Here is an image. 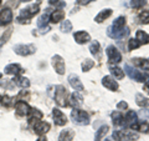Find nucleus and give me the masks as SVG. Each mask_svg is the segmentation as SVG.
Instances as JSON below:
<instances>
[{"label":"nucleus","instance_id":"14","mask_svg":"<svg viewBox=\"0 0 149 141\" xmlns=\"http://www.w3.org/2000/svg\"><path fill=\"white\" fill-rule=\"evenodd\" d=\"M102 84H103L104 87H107L111 91H117L118 90V84L112 76H104L103 79H102Z\"/></svg>","mask_w":149,"mask_h":141},{"label":"nucleus","instance_id":"8","mask_svg":"<svg viewBox=\"0 0 149 141\" xmlns=\"http://www.w3.org/2000/svg\"><path fill=\"white\" fill-rule=\"evenodd\" d=\"M14 51L17 54V55H21V56H27V55H31L35 53V46L34 45H24V44H19L14 48Z\"/></svg>","mask_w":149,"mask_h":141},{"label":"nucleus","instance_id":"13","mask_svg":"<svg viewBox=\"0 0 149 141\" xmlns=\"http://www.w3.org/2000/svg\"><path fill=\"white\" fill-rule=\"evenodd\" d=\"M50 130V124L45 121H37L34 124V131L37 135H45Z\"/></svg>","mask_w":149,"mask_h":141},{"label":"nucleus","instance_id":"17","mask_svg":"<svg viewBox=\"0 0 149 141\" xmlns=\"http://www.w3.org/2000/svg\"><path fill=\"white\" fill-rule=\"evenodd\" d=\"M73 39L77 44H85L87 41L91 40V36L87 31H77V32H74Z\"/></svg>","mask_w":149,"mask_h":141},{"label":"nucleus","instance_id":"37","mask_svg":"<svg viewBox=\"0 0 149 141\" xmlns=\"http://www.w3.org/2000/svg\"><path fill=\"white\" fill-rule=\"evenodd\" d=\"M61 30L63 32H70L72 30V24H71V21H68V20H65L62 21V24H61Z\"/></svg>","mask_w":149,"mask_h":141},{"label":"nucleus","instance_id":"4","mask_svg":"<svg viewBox=\"0 0 149 141\" xmlns=\"http://www.w3.org/2000/svg\"><path fill=\"white\" fill-rule=\"evenodd\" d=\"M71 119L73 123L78 125H87L90 123V116H88L87 112L78 109H73V111L71 112Z\"/></svg>","mask_w":149,"mask_h":141},{"label":"nucleus","instance_id":"26","mask_svg":"<svg viewBox=\"0 0 149 141\" xmlns=\"http://www.w3.org/2000/svg\"><path fill=\"white\" fill-rule=\"evenodd\" d=\"M133 130H137L139 133H146L148 134L149 133V124L146 123V121H141V123H136L134 125L130 126Z\"/></svg>","mask_w":149,"mask_h":141},{"label":"nucleus","instance_id":"27","mask_svg":"<svg viewBox=\"0 0 149 141\" xmlns=\"http://www.w3.org/2000/svg\"><path fill=\"white\" fill-rule=\"evenodd\" d=\"M136 40L139 43V45L148 44V43H149V35L147 34L146 31L138 30V31H137V34H136Z\"/></svg>","mask_w":149,"mask_h":141},{"label":"nucleus","instance_id":"38","mask_svg":"<svg viewBox=\"0 0 149 141\" xmlns=\"http://www.w3.org/2000/svg\"><path fill=\"white\" fill-rule=\"evenodd\" d=\"M1 104L6 107H10L13 104H14V99L10 97V96H3L1 97Z\"/></svg>","mask_w":149,"mask_h":141},{"label":"nucleus","instance_id":"44","mask_svg":"<svg viewBox=\"0 0 149 141\" xmlns=\"http://www.w3.org/2000/svg\"><path fill=\"white\" fill-rule=\"evenodd\" d=\"M91 1H96V0H77V4L78 5H87V4H90Z\"/></svg>","mask_w":149,"mask_h":141},{"label":"nucleus","instance_id":"20","mask_svg":"<svg viewBox=\"0 0 149 141\" xmlns=\"http://www.w3.org/2000/svg\"><path fill=\"white\" fill-rule=\"evenodd\" d=\"M65 19V11L61 10V9H58V10H55L51 13L50 15V23H52V24H56V23L58 21H62Z\"/></svg>","mask_w":149,"mask_h":141},{"label":"nucleus","instance_id":"42","mask_svg":"<svg viewBox=\"0 0 149 141\" xmlns=\"http://www.w3.org/2000/svg\"><path fill=\"white\" fill-rule=\"evenodd\" d=\"M139 116L142 117V119H149V110H141L139 111Z\"/></svg>","mask_w":149,"mask_h":141},{"label":"nucleus","instance_id":"34","mask_svg":"<svg viewBox=\"0 0 149 141\" xmlns=\"http://www.w3.org/2000/svg\"><path fill=\"white\" fill-rule=\"evenodd\" d=\"M107 131H108V126L107 125L102 126V128L97 131V134H96V141H102V137L107 134Z\"/></svg>","mask_w":149,"mask_h":141},{"label":"nucleus","instance_id":"43","mask_svg":"<svg viewBox=\"0 0 149 141\" xmlns=\"http://www.w3.org/2000/svg\"><path fill=\"white\" fill-rule=\"evenodd\" d=\"M117 109H122V110H125V109H128V104L125 101H120L117 104Z\"/></svg>","mask_w":149,"mask_h":141},{"label":"nucleus","instance_id":"25","mask_svg":"<svg viewBox=\"0 0 149 141\" xmlns=\"http://www.w3.org/2000/svg\"><path fill=\"white\" fill-rule=\"evenodd\" d=\"M112 120L116 126H125L124 125V116L122 115V112L119 111H114L112 112Z\"/></svg>","mask_w":149,"mask_h":141},{"label":"nucleus","instance_id":"3","mask_svg":"<svg viewBox=\"0 0 149 141\" xmlns=\"http://www.w3.org/2000/svg\"><path fill=\"white\" fill-rule=\"evenodd\" d=\"M129 34V29L128 27H114L113 25L109 26L108 29H107V35H108L109 37H112V39H117V40H120L123 39V37H125Z\"/></svg>","mask_w":149,"mask_h":141},{"label":"nucleus","instance_id":"21","mask_svg":"<svg viewBox=\"0 0 149 141\" xmlns=\"http://www.w3.org/2000/svg\"><path fill=\"white\" fill-rule=\"evenodd\" d=\"M90 51L96 59L100 60L102 58V50H101V45H100L98 41H93V43L90 45Z\"/></svg>","mask_w":149,"mask_h":141},{"label":"nucleus","instance_id":"12","mask_svg":"<svg viewBox=\"0 0 149 141\" xmlns=\"http://www.w3.org/2000/svg\"><path fill=\"white\" fill-rule=\"evenodd\" d=\"M52 117H54V120H55V124L58 125V126L66 125V123H67V117L65 116L63 112L60 111L58 109H54L52 110Z\"/></svg>","mask_w":149,"mask_h":141},{"label":"nucleus","instance_id":"39","mask_svg":"<svg viewBox=\"0 0 149 141\" xmlns=\"http://www.w3.org/2000/svg\"><path fill=\"white\" fill-rule=\"evenodd\" d=\"M139 43L136 40V39H130L129 41H128V50L129 51H132V50H134V49H137V48H139Z\"/></svg>","mask_w":149,"mask_h":141},{"label":"nucleus","instance_id":"30","mask_svg":"<svg viewBox=\"0 0 149 141\" xmlns=\"http://www.w3.org/2000/svg\"><path fill=\"white\" fill-rule=\"evenodd\" d=\"M133 64L139 66L141 69L149 70V59H142V58H136L133 59Z\"/></svg>","mask_w":149,"mask_h":141},{"label":"nucleus","instance_id":"28","mask_svg":"<svg viewBox=\"0 0 149 141\" xmlns=\"http://www.w3.org/2000/svg\"><path fill=\"white\" fill-rule=\"evenodd\" d=\"M13 81H14V84H15V85L20 86V87H22V89H25V87H29V86H30L29 80H27L26 78H24V76H20V75H17V76L14 78Z\"/></svg>","mask_w":149,"mask_h":141},{"label":"nucleus","instance_id":"41","mask_svg":"<svg viewBox=\"0 0 149 141\" xmlns=\"http://www.w3.org/2000/svg\"><path fill=\"white\" fill-rule=\"evenodd\" d=\"M49 3L51 4V5H56V6H58V8H62V6L66 5V4H65V1L60 3V0H49Z\"/></svg>","mask_w":149,"mask_h":141},{"label":"nucleus","instance_id":"33","mask_svg":"<svg viewBox=\"0 0 149 141\" xmlns=\"http://www.w3.org/2000/svg\"><path fill=\"white\" fill-rule=\"evenodd\" d=\"M138 19H139V23H142V24H148L149 23V11H147V10L141 11V14L138 15Z\"/></svg>","mask_w":149,"mask_h":141},{"label":"nucleus","instance_id":"23","mask_svg":"<svg viewBox=\"0 0 149 141\" xmlns=\"http://www.w3.org/2000/svg\"><path fill=\"white\" fill-rule=\"evenodd\" d=\"M137 123V114L134 111H128L124 115V125L125 126H132Z\"/></svg>","mask_w":149,"mask_h":141},{"label":"nucleus","instance_id":"10","mask_svg":"<svg viewBox=\"0 0 149 141\" xmlns=\"http://www.w3.org/2000/svg\"><path fill=\"white\" fill-rule=\"evenodd\" d=\"M13 21V11L9 8H4L0 11V25H8Z\"/></svg>","mask_w":149,"mask_h":141},{"label":"nucleus","instance_id":"11","mask_svg":"<svg viewBox=\"0 0 149 141\" xmlns=\"http://www.w3.org/2000/svg\"><path fill=\"white\" fill-rule=\"evenodd\" d=\"M52 66L56 70V73L62 75L65 73V60L60 55H55L52 58Z\"/></svg>","mask_w":149,"mask_h":141},{"label":"nucleus","instance_id":"18","mask_svg":"<svg viewBox=\"0 0 149 141\" xmlns=\"http://www.w3.org/2000/svg\"><path fill=\"white\" fill-rule=\"evenodd\" d=\"M42 116H44V114L40 110H37V109H30V112L27 114V121H29L30 124L37 123L40 119H42Z\"/></svg>","mask_w":149,"mask_h":141},{"label":"nucleus","instance_id":"22","mask_svg":"<svg viewBox=\"0 0 149 141\" xmlns=\"http://www.w3.org/2000/svg\"><path fill=\"white\" fill-rule=\"evenodd\" d=\"M74 137V131L71 129H66L61 131V134L58 136V141H72Z\"/></svg>","mask_w":149,"mask_h":141},{"label":"nucleus","instance_id":"32","mask_svg":"<svg viewBox=\"0 0 149 141\" xmlns=\"http://www.w3.org/2000/svg\"><path fill=\"white\" fill-rule=\"evenodd\" d=\"M109 70H111V74L113 75L116 79H123L124 71L122 69H119L118 66H109Z\"/></svg>","mask_w":149,"mask_h":141},{"label":"nucleus","instance_id":"9","mask_svg":"<svg viewBox=\"0 0 149 141\" xmlns=\"http://www.w3.org/2000/svg\"><path fill=\"white\" fill-rule=\"evenodd\" d=\"M51 13H52V11H51L50 9H47V10H46L42 15L37 19V26H39L41 30H46V32L50 30V27L47 26V23H49V18L51 15Z\"/></svg>","mask_w":149,"mask_h":141},{"label":"nucleus","instance_id":"45","mask_svg":"<svg viewBox=\"0 0 149 141\" xmlns=\"http://www.w3.org/2000/svg\"><path fill=\"white\" fill-rule=\"evenodd\" d=\"M36 141H47V139H46L45 136H41V137H39V139L36 140Z\"/></svg>","mask_w":149,"mask_h":141},{"label":"nucleus","instance_id":"36","mask_svg":"<svg viewBox=\"0 0 149 141\" xmlns=\"http://www.w3.org/2000/svg\"><path fill=\"white\" fill-rule=\"evenodd\" d=\"M93 66H95V63H93L92 60H90V59H87V60H85V61L82 63V70L83 71H90Z\"/></svg>","mask_w":149,"mask_h":141},{"label":"nucleus","instance_id":"19","mask_svg":"<svg viewBox=\"0 0 149 141\" xmlns=\"http://www.w3.org/2000/svg\"><path fill=\"white\" fill-rule=\"evenodd\" d=\"M68 105H71L73 109H77L82 105V96L80 95L78 92H73L71 96H70V100H68Z\"/></svg>","mask_w":149,"mask_h":141},{"label":"nucleus","instance_id":"24","mask_svg":"<svg viewBox=\"0 0 149 141\" xmlns=\"http://www.w3.org/2000/svg\"><path fill=\"white\" fill-rule=\"evenodd\" d=\"M5 73L17 76V75H20L22 73V69L20 68V65H17V64H10L5 68Z\"/></svg>","mask_w":149,"mask_h":141},{"label":"nucleus","instance_id":"47","mask_svg":"<svg viewBox=\"0 0 149 141\" xmlns=\"http://www.w3.org/2000/svg\"><path fill=\"white\" fill-rule=\"evenodd\" d=\"M1 76H3V75H1V74H0V79H1Z\"/></svg>","mask_w":149,"mask_h":141},{"label":"nucleus","instance_id":"46","mask_svg":"<svg viewBox=\"0 0 149 141\" xmlns=\"http://www.w3.org/2000/svg\"><path fill=\"white\" fill-rule=\"evenodd\" d=\"M106 141H112V140H109V139H107V140H106Z\"/></svg>","mask_w":149,"mask_h":141},{"label":"nucleus","instance_id":"2","mask_svg":"<svg viewBox=\"0 0 149 141\" xmlns=\"http://www.w3.org/2000/svg\"><path fill=\"white\" fill-rule=\"evenodd\" d=\"M138 134L128 130H118L113 133V139L116 141H134L138 140Z\"/></svg>","mask_w":149,"mask_h":141},{"label":"nucleus","instance_id":"40","mask_svg":"<svg viewBox=\"0 0 149 141\" xmlns=\"http://www.w3.org/2000/svg\"><path fill=\"white\" fill-rule=\"evenodd\" d=\"M11 29H9L8 31H6V34H4L1 37H0V46H1L4 43H6V40L9 39V37H10V35H11Z\"/></svg>","mask_w":149,"mask_h":141},{"label":"nucleus","instance_id":"7","mask_svg":"<svg viewBox=\"0 0 149 141\" xmlns=\"http://www.w3.org/2000/svg\"><path fill=\"white\" fill-rule=\"evenodd\" d=\"M124 70H125V73H127L128 76H129L130 79L136 80V81L144 82V80H146V78H147V74H143V73H141V71H138V70H136L134 68H132L130 65H125Z\"/></svg>","mask_w":149,"mask_h":141},{"label":"nucleus","instance_id":"16","mask_svg":"<svg viewBox=\"0 0 149 141\" xmlns=\"http://www.w3.org/2000/svg\"><path fill=\"white\" fill-rule=\"evenodd\" d=\"M68 82H70V85L74 89V91H83L85 90V87H83L82 82L80 81V79H78L77 75H73V74L70 75L68 76Z\"/></svg>","mask_w":149,"mask_h":141},{"label":"nucleus","instance_id":"29","mask_svg":"<svg viewBox=\"0 0 149 141\" xmlns=\"http://www.w3.org/2000/svg\"><path fill=\"white\" fill-rule=\"evenodd\" d=\"M111 15H112V10H111V9H104V10L100 11L98 15L95 18V21L96 23H102V21H104L106 19H108Z\"/></svg>","mask_w":149,"mask_h":141},{"label":"nucleus","instance_id":"31","mask_svg":"<svg viewBox=\"0 0 149 141\" xmlns=\"http://www.w3.org/2000/svg\"><path fill=\"white\" fill-rule=\"evenodd\" d=\"M136 101H137V105H139L141 107H147L149 105V99L144 97L142 94H137L136 95Z\"/></svg>","mask_w":149,"mask_h":141},{"label":"nucleus","instance_id":"6","mask_svg":"<svg viewBox=\"0 0 149 141\" xmlns=\"http://www.w3.org/2000/svg\"><path fill=\"white\" fill-rule=\"evenodd\" d=\"M106 54H107V56H108V61L111 64H118V63L122 61V55H120L118 49L114 48L113 45H111V46L107 48Z\"/></svg>","mask_w":149,"mask_h":141},{"label":"nucleus","instance_id":"5","mask_svg":"<svg viewBox=\"0 0 149 141\" xmlns=\"http://www.w3.org/2000/svg\"><path fill=\"white\" fill-rule=\"evenodd\" d=\"M55 101L57 102L58 106H67V90L62 85H58L55 87Z\"/></svg>","mask_w":149,"mask_h":141},{"label":"nucleus","instance_id":"1","mask_svg":"<svg viewBox=\"0 0 149 141\" xmlns=\"http://www.w3.org/2000/svg\"><path fill=\"white\" fill-rule=\"evenodd\" d=\"M39 10H40V1L36 3V5L34 4V5H30L29 8L21 10L20 15H19V18H17V21L21 23V24H24V23H29L30 19L32 16H35L36 14L39 13Z\"/></svg>","mask_w":149,"mask_h":141},{"label":"nucleus","instance_id":"15","mask_svg":"<svg viewBox=\"0 0 149 141\" xmlns=\"http://www.w3.org/2000/svg\"><path fill=\"white\" fill-rule=\"evenodd\" d=\"M15 110L19 116H25L30 112V106L25 101H17L15 104Z\"/></svg>","mask_w":149,"mask_h":141},{"label":"nucleus","instance_id":"48","mask_svg":"<svg viewBox=\"0 0 149 141\" xmlns=\"http://www.w3.org/2000/svg\"><path fill=\"white\" fill-rule=\"evenodd\" d=\"M0 4H1V0H0Z\"/></svg>","mask_w":149,"mask_h":141},{"label":"nucleus","instance_id":"35","mask_svg":"<svg viewBox=\"0 0 149 141\" xmlns=\"http://www.w3.org/2000/svg\"><path fill=\"white\" fill-rule=\"evenodd\" d=\"M146 0H130V6L133 9H142L146 5Z\"/></svg>","mask_w":149,"mask_h":141}]
</instances>
